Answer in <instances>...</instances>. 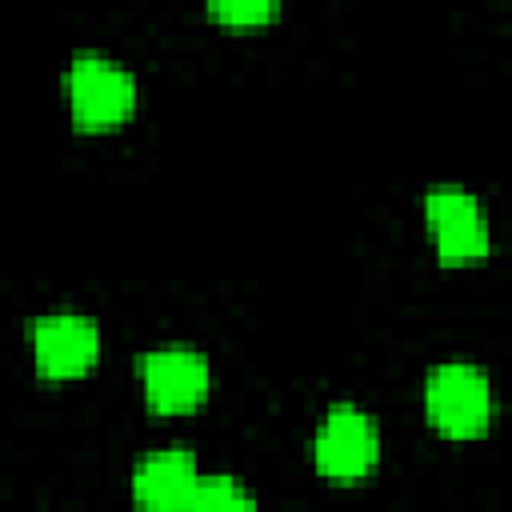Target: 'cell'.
Segmentation results:
<instances>
[{
	"label": "cell",
	"mask_w": 512,
	"mask_h": 512,
	"mask_svg": "<svg viewBox=\"0 0 512 512\" xmlns=\"http://www.w3.org/2000/svg\"><path fill=\"white\" fill-rule=\"evenodd\" d=\"M428 424L448 440H472L492 420V384L476 364L444 360L424 380Z\"/></svg>",
	"instance_id": "1"
},
{
	"label": "cell",
	"mask_w": 512,
	"mask_h": 512,
	"mask_svg": "<svg viewBox=\"0 0 512 512\" xmlns=\"http://www.w3.org/2000/svg\"><path fill=\"white\" fill-rule=\"evenodd\" d=\"M64 92H68L72 120L80 128H88V132L116 128L136 108V80H132V72L120 68L108 56H96V52L72 56V64L64 72Z\"/></svg>",
	"instance_id": "2"
},
{
	"label": "cell",
	"mask_w": 512,
	"mask_h": 512,
	"mask_svg": "<svg viewBox=\"0 0 512 512\" xmlns=\"http://www.w3.org/2000/svg\"><path fill=\"white\" fill-rule=\"evenodd\" d=\"M144 400L152 412H188L212 388V364L192 344H164L136 360Z\"/></svg>",
	"instance_id": "3"
},
{
	"label": "cell",
	"mask_w": 512,
	"mask_h": 512,
	"mask_svg": "<svg viewBox=\"0 0 512 512\" xmlns=\"http://www.w3.org/2000/svg\"><path fill=\"white\" fill-rule=\"evenodd\" d=\"M312 460L328 480H360L380 460V436L364 408L332 404L316 428Z\"/></svg>",
	"instance_id": "4"
},
{
	"label": "cell",
	"mask_w": 512,
	"mask_h": 512,
	"mask_svg": "<svg viewBox=\"0 0 512 512\" xmlns=\"http://www.w3.org/2000/svg\"><path fill=\"white\" fill-rule=\"evenodd\" d=\"M424 220L444 264H476L488 256V216L468 188L456 184L428 188Z\"/></svg>",
	"instance_id": "5"
},
{
	"label": "cell",
	"mask_w": 512,
	"mask_h": 512,
	"mask_svg": "<svg viewBox=\"0 0 512 512\" xmlns=\"http://www.w3.org/2000/svg\"><path fill=\"white\" fill-rule=\"evenodd\" d=\"M32 364L48 380L84 376L100 356V328L80 312H48L28 328Z\"/></svg>",
	"instance_id": "6"
},
{
	"label": "cell",
	"mask_w": 512,
	"mask_h": 512,
	"mask_svg": "<svg viewBox=\"0 0 512 512\" xmlns=\"http://www.w3.org/2000/svg\"><path fill=\"white\" fill-rule=\"evenodd\" d=\"M132 500L148 512H192V500L204 484V472L188 448L144 452L132 464Z\"/></svg>",
	"instance_id": "7"
},
{
	"label": "cell",
	"mask_w": 512,
	"mask_h": 512,
	"mask_svg": "<svg viewBox=\"0 0 512 512\" xmlns=\"http://www.w3.org/2000/svg\"><path fill=\"white\" fill-rule=\"evenodd\" d=\"M192 512H260V508L236 476H204Z\"/></svg>",
	"instance_id": "8"
},
{
	"label": "cell",
	"mask_w": 512,
	"mask_h": 512,
	"mask_svg": "<svg viewBox=\"0 0 512 512\" xmlns=\"http://www.w3.org/2000/svg\"><path fill=\"white\" fill-rule=\"evenodd\" d=\"M280 8L272 0H232V4H212L208 16L220 20V24H232V28H260L276 16Z\"/></svg>",
	"instance_id": "9"
}]
</instances>
